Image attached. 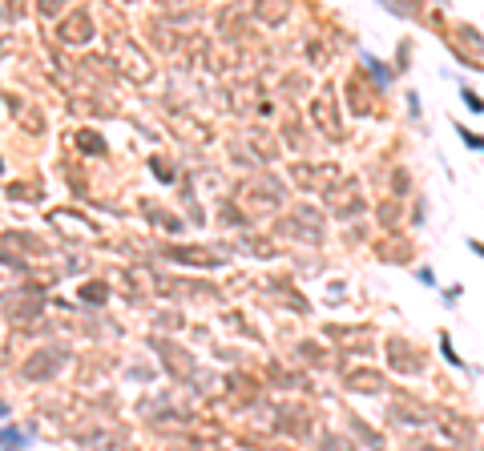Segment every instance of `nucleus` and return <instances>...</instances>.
<instances>
[{"label": "nucleus", "instance_id": "obj_1", "mask_svg": "<svg viewBox=\"0 0 484 451\" xmlns=\"http://www.w3.org/2000/svg\"><path fill=\"white\" fill-rule=\"evenodd\" d=\"M452 129L460 133V141H464L468 149H476V153H484V133H476V129H468L464 121H452Z\"/></svg>", "mask_w": 484, "mask_h": 451}, {"label": "nucleus", "instance_id": "obj_2", "mask_svg": "<svg viewBox=\"0 0 484 451\" xmlns=\"http://www.w3.org/2000/svg\"><path fill=\"white\" fill-rule=\"evenodd\" d=\"M436 342H440V354H444V363H448V367H464V359L456 354V347H452V335H448V331H440V338H436Z\"/></svg>", "mask_w": 484, "mask_h": 451}, {"label": "nucleus", "instance_id": "obj_3", "mask_svg": "<svg viewBox=\"0 0 484 451\" xmlns=\"http://www.w3.org/2000/svg\"><path fill=\"white\" fill-rule=\"evenodd\" d=\"M347 383H351V387H371V395H375V391L384 387V379H379V375H371V370H363V375H351Z\"/></svg>", "mask_w": 484, "mask_h": 451}, {"label": "nucleus", "instance_id": "obj_4", "mask_svg": "<svg viewBox=\"0 0 484 451\" xmlns=\"http://www.w3.org/2000/svg\"><path fill=\"white\" fill-rule=\"evenodd\" d=\"M460 101H464L472 113H484V97L476 93V89H468V85H460Z\"/></svg>", "mask_w": 484, "mask_h": 451}, {"label": "nucleus", "instance_id": "obj_5", "mask_svg": "<svg viewBox=\"0 0 484 451\" xmlns=\"http://www.w3.org/2000/svg\"><path fill=\"white\" fill-rule=\"evenodd\" d=\"M460 294H464V286H460V282L444 286V306H456V303H460Z\"/></svg>", "mask_w": 484, "mask_h": 451}, {"label": "nucleus", "instance_id": "obj_6", "mask_svg": "<svg viewBox=\"0 0 484 451\" xmlns=\"http://www.w3.org/2000/svg\"><path fill=\"white\" fill-rule=\"evenodd\" d=\"M416 278L424 282V286H436V274H432V266H419V270H416Z\"/></svg>", "mask_w": 484, "mask_h": 451}, {"label": "nucleus", "instance_id": "obj_7", "mask_svg": "<svg viewBox=\"0 0 484 451\" xmlns=\"http://www.w3.org/2000/svg\"><path fill=\"white\" fill-rule=\"evenodd\" d=\"M468 250H472V254H480V258H484V242H480V238H468Z\"/></svg>", "mask_w": 484, "mask_h": 451}]
</instances>
